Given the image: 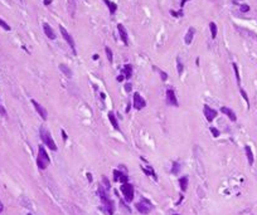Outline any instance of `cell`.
<instances>
[{"label":"cell","instance_id":"cell-1","mask_svg":"<svg viewBox=\"0 0 257 215\" xmlns=\"http://www.w3.org/2000/svg\"><path fill=\"white\" fill-rule=\"evenodd\" d=\"M97 194H98V196H100V199H101V203H102V205H104L105 211L109 214V215H112V214L115 213V204H114V201H112L111 199L109 198L106 189H105L102 185L98 186Z\"/></svg>","mask_w":257,"mask_h":215},{"label":"cell","instance_id":"cell-2","mask_svg":"<svg viewBox=\"0 0 257 215\" xmlns=\"http://www.w3.org/2000/svg\"><path fill=\"white\" fill-rule=\"evenodd\" d=\"M49 162H51V159L47 154L44 146L40 145L39 149H38V156H37V166H38V169H40V170H46L48 167V165H49Z\"/></svg>","mask_w":257,"mask_h":215},{"label":"cell","instance_id":"cell-3","mask_svg":"<svg viewBox=\"0 0 257 215\" xmlns=\"http://www.w3.org/2000/svg\"><path fill=\"white\" fill-rule=\"evenodd\" d=\"M39 132H40L42 141L44 142V145L48 146V149H51L52 151H57V145H56L54 140H53V137H52V135H51L49 131H48L44 126H42L40 130H39Z\"/></svg>","mask_w":257,"mask_h":215},{"label":"cell","instance_id":"cell-4","mask_svg":"<svg viewBox=\"0 0 257 215\" xmlns=\"http://www.w3.org/2000/svg\"><path fill=\"white\" fill-rule=\"evenodd\" d=\"M121 192L127 203H131L134 200V194L135 192H134V186L130 182H125V184L121 185Z\"/></svg>","mask_w":257,"mask_h":215},{"label":"cell","instance_id":"cell-5","mask_svg":"<svg viewBox=\"0 0 257 215\" xmlns=\"http://www.w3.org/2000/svg\"><path fill=\"white\" fill-rule=\"evenodd\" d=\"M136 209H137V211L139 213H141V214H144V215H146V214H149L150 211L153 210V205H151V203H150L149 200H146V199H141L140 201H137L136 203Z\"/></svg>","mask_w":257,"mask_h":215},{"label":"cell","instance_id":"cell-6","mask_svg":"<svg viewBox=\"0 0 257 215\" xmlns=\"http://www.w3.org/2000/svg\"><path fill=\"white\" fill-rule=\"evenodd\" d=\"M59 30H61V34H62V36H63V39L67 42L68 45L71 47V49L73 50V53L76 54V53H77V52H76V44H74V40H73V38H72V35L66 30V28H64L63 25H59Z\"/></svg>","mask_w":257,"mask_h":215},{"label":"cell","instance_id":"cell-7","mask_svg":"<svg viewBox=\"0 0 257 215\" xmlns=\"http://www.w3.org/2000/svg\"><path fill=\"white\" fill-rule=\"evenodd\" d=\"M132 104H134V108L137 109V111H140V109H142L146 106V101L141 97L140 93L136 92V93H134V103Z\"/></svg>","mask_w":257,"mask_h":215},{"label":"cell","instance_id":"cell-8","mask_svg":"<svg viewBox=\"0 0 257 215\" xmlns=\"http://www.w3.org/2000/svg\"><path fill=\"white\" fill-rule=\"evenodd\" d=\"M203 113H204V116H206L208 122H212L213 120L217 117V114H218V112L216 111V109H213L212 107L208 106V104H206L204 108H203Z\"/></svg>","mask_w":257,"mask_h":215},{"label":"cell","instance_id":"cell-9","mask_svg":"<svg viewBox=\"0 0 257 215\" xmlns=\"http://www.w3.org/2000/svg\"><path fill=\"white\" fill-rule=\"evenodd\" d=\"M167 103L169 104V106H174V107L179 106L178 98H176V94H175L174 90H168L167 91Z\"/></svg>","mask_w":257,"mask_h":215},{"label":"cell","instance_id":"cell-10","mask_svg":"<svg viewBox=\"0 0 257 215\" xmlns=\"http://www.w3.org/2000/svg\"><path fill=\"white\" fill-rule=\"evenodd\" d=\"M32 104H33V106H34L35 111L38 112V114H39V116H40V117H42V118L46 121V120L48 118V112H47V109H46L44 107H43L40 103H38V102H37L35 99H32Z\"/></svg>","mask_w":257,"mask_h":215},{"label":"cell","instance_id":"cell-11","mask_svg":"<svg viewBox=\"0 0 257 215\" xmlns=\"http://www.w3.org/2000/svg\"><path fill=\"white\" fill-rule=\"evenodd\" d=\"M117 30H119V34H120V38L121 40L124 42L125 45H128V35H127V30L122 24H117Z\"/></svg>","mask_w":257,"mask_h":215},{"label":"cell","instance_id":"cell-12","mask_svg":"<svg viewBox=\"0 0 257 215\" xmlns=\"http://www.w3.org/2000/svg\"><path fill=\"white\" fill-rule=\"evenodd\" d=\"M43 30H44V34H46L49 39L54 40V39L57 38V35H56V33H54V30H53V28H52L48 23H44V24H43Z\"/></svg>","mask_w":257,"mask_h":215},{"label":"cell","instance_id":"cell-13","mask_svg":"<svg viewBox=\"0 0 257 215\" xmlns=\"http://www.w3.org/2000/svg\"><path fill=\"white\" fill-rule=\"evenodd\" d=\"M114 177H115L116 181L119 180L120 182H122V184H125V182H128L127 175H125L124 172H121V171H119V170H114Z\"/></svg>","mask_w":257,"mask_h":215},{"label":"cell","instance_id":"cell-14","mask_svg":"<svg viewBox=\"0 0 257 215\" xmlns=\"http://www.w3.org/2000/svg\"><path fill=\"white\" fill-rule=\"evenodd\" d=\"M221 111H222V113L226 114V116H227L229 120H231L232 122H236V121H237V116H236V113L233 112V109L228 108V107H222Z\"/></svg>","mask_w":257,"mask_h":215},{"label":"cell","instance_id":"cell-15","mask_svg":"<svg viewBox=\"0 0 257 215\" xmlns=\"http://www.w3.org/2000/svg\"><path fill=\"white\" fill-rule=\"evenodd\" d=\"M194 34H195V29H194V28H189L188 31H187V34H185V39H184L187 45L192 44L193 38H194Z\"/></svg>","mask_w":257,"mask_h":215},{"label":"cell","instance_id":"cell-16","mask_svg":"<svg viewBox=\"0 0 257 215\" xmlns=\"http://www.w3.org/2000/svg\"><path fill=\"white\" fill-rule=\"evenodd\" d=\"M245 151H246V156H247L248 164H250V165H253V162H255V157H253V152H252V150H251V147H250L248 145L245 147Z\"/></svg>","mask_w":257,"mask_h":215},{"label":"cell","instance_id":"cell-17","mask_svg":"<svg viewBox=\"0 0 257 215\" xmlns=\"http://www.w3.org/2000/svg\"><path fill=\"white\" fill-rule=\"evenodd\" d=\"M109 120H110V122H111V125L114 126V128L115 130H119L120 131V126H119V122H117V120H116V117H115V114H114V112H109Z\"/></svg>","mask_w":257,"mask_h":215},{"label":"cell","instance_id":"cell-18","mask_svg":"<svg viewBox=\"0 0 257 215\" xmlns=\"http://www.w3.org/2000/svg\"><path fill=\"white\" fill-rule=\"evenodd\" d=\"M122 73H124L125 78L130 79V78L132 77V67H131V64H126L124 67V69H122Z\"/></svg>","mask_w":257,"mask_h":215},{"label":"cell","instance_id":"cell-19","mask_svg":"<svg viewBox=\"0 0 257 215\" xmlns=\"http://www.w3.org/2000/svg\"><path fill=\"white\" fill-rule=\"evenodd\" d=\"M179 185H180L181 191H187V189H188V177L187 176L180 177L179 179Z\"/></svg>","mask_w":257,"mask_h":215},{"label":"cell","instance_id":"cell-20","mask_svg":"<svg viewBox=\"0 0 257 215\" xmlns=\"http://www.w3.org/2000/svg\"><path fill=\"white\" fill-rule=\"evenodd\" d=\"M104 1L106 3L107 8H109V10H110V14H115V13H116V10H117V5H116L115 3L110 1V0H104Z\"/></svg>","mask_w":257,"mask_h":215},{"label":"cell","instance_id":"cell-21","mask_svg":"<svg viewBox=\"0 0 257 215\" xmlns=\"http://www.w3.org/2000/svg\"><path fill=\"white\" fill-rule=\"evenodd\" d=\"M59 69L63 72V74L67 76L68 78L72 77V71H71V68H68L66 64H59Z\"/></svg>","mask_w":257,"mask_h":215},{"label":"cell","instance_id":"cell-22","mask_svg":"<svg viewBox=\"0 0 257 215\" xmlns=\"http://www.w3.org/2000/svg\"><path fill=\"white\" fill-rule=\"evenodd\" d=\"M209 29H211V35H212V39H216V36H217V25H216V23H209Z\"/></svg>","mask_w":257,"mask_h":215},{"label":"cell","instance_id":"cell-23","mask_svg":"<svg viewBox=\"0 0 257 215\" xmlns=\"http://www.w3.org/2000/svg\"><path fill=\"white\" fill-rule=\"evenodd\" d=\"M105 52H106V55H107V59H109V62L112 63V62H114V54H112V49L110 48V47H106Z\"/></svg>","mask_w":257,"mask_h":215},{"label":"cell","instance_id":"cell-24","mask_svg":"<svg viewBox=\"0 0 257 215\" xmlns=\"http://www.w3.org/2000/svg\"><path fill=\"white\" fill-rule=\"evenodd\" d=\"M232 67H233V71H234V74H236V79H237V83L241 85V77H239V71H238V67L236 63H232Z\"/></svg>","mask_w":257,"mask_h":215},{"label":"cell","instance_id":"cell-25","mask_svg":"<svg viewBox=\"0 0 257 215\" xmlns=\"http://www.w3.org/2000/svg\"><path fill=\"white\" fill-rule=\"evenodd\" d=\"M176 71H178L179 74H181V73H183V71H184V66H183V63H181L180 58L176 59Z\"/></svg>","mask_w":257,"mask_h":215},{"label":"cell","instance_id":"cell-26","mask_svg":"<svg viewBox=\"0 0 257 215\" xmlns=\"http://www.w3.org/2000/svg\"><path fill=\"white\" fill-rule=\"evenodd\" d=\"M179 170H180V164L179 162H173V167H171V172H173V174H178L179 172Z\"/></svg>","mask_w":257,"mask_h":215},{"label":"cell","instance_id":"cell-27","mask_svg":"<svg viewBox=\"0 0 257 215\" xmlns=\"http://www.w3.org/2000/svg\"><path fill=\"white\" fill-rule=\"evenodd\" d=\"M0 27H1L4 30H8V31H9L10 29H12V28H10V25H9L7 22H4V20H3L1 18H0Z\"/></svg>","mask_w":257,"mask_h":215},{"label":"cell","instance_id":"cell-28","mask_svg":"<svg viewBox=\"0 0 257 215\" xmlns=\"http://www.w3.org/2000/svg\"><path fill=\"white\" fill-rule=\"evenodd\" d=\"M239 92H241V94H242V97H243V99L246 101V103H247V106L250 107V99H248V96H247V93H246V91H245V90H242V88H241V90H239Z\"/></svg>","mask_w":257,"mask_h":215},{"label":"cell","instance_id":"cell-29","mask_svg":"<svg viewBox=\"0 0 257 215\" xmlns=\"http://www.w3.org/2000/svg\"><path fill=\"white\" fill-rule=\"evenodd\" d=\"M239 10H241L242 13H247V12H250V7H248L247 4H242V5L239 7Z\"/></svg>","mask_w":257,"mask_h":215},{"label":"cell","instance_id":"cell-30","mask_svg":"<svg viewBox=\"0 0 257 215\" xmlns=\"http://www.w3.org/2000/svg\"><path fill=\"white\" fill-rule=\"evenodd\" d=\"M159 74H160V77H162V79L165 82V81H168V74L165 73L164 71H162V69H159Z\"/></svg>","mask_w":257,"mask_h":215},{"label":"cell","instance_id":"cell-31","mask_svg":"<svg viewBox=\"0 0 257 215\" xmlns=\"http://www.w3.org/2000/svg\"><path fill=\"white\" fill-rule=\"evenodd\" d=\"M102 181H104V185H105V187H106V190H109V189H110V181L107 180L106 176L102 177Z\"/></svg>","mask_w":257,"mask_h":215},{"label":"cell","instance_id":"cell-32","mask_svg":"<svg viewBox=\"0 0 257 215\" xmlns=\"http://www.w3.org/2000/svg\"><path fill=\"white\" fill-rule=\"evenodd\" d=\"M209 130H211V132H212V135L214 136V137H218V136H219V131L216 127H211Z\"/></svg>","mask_w":257,"mask_h":215},{"label":"cell","instance_id":"cell-33","mask_svg":"<svg viewBox=\"0 0 257 215\" xmlns=\"http://www.w3.org/2000/svg\"><path fill=\"white\" fill-rule=\"evenodd\" d=\"M131 88H132V87H131L130 83H126V85H125V91H126V92H130Z\"/></svg>","mask_w":257,"mask_h":215},{"label":"cell","instance_id":"cell-34","mask_svg":"<svg viewBox=\"0 0 257 215\" xmlns=\"http://www.w3.org/2000/svg\"><path fill=\"white\" fill-rule=\"evenodd\" d=\"M0 113H1L3 116H5V117H7V111H5V108H4V107H1V106H0Z\"/></svg>","mask_w":257,"mask_h":215},{"label":"cell","instance_id":"cell-35","mask_svg":"<svg viewBox=\"0 0 257 215\" xmlns=\"http://www.w3.org/2000/svg\"><path fill=\"white\" fill-rule=\"evenodd\" d=\"M62 137H63L64 141L67 140V135H66V131H64V130H62Z\"/></svg>","mask_w":257,"mask_h":215},{"label":"cell","instance_id":"cell-36","mask_svg":"<svg viewBox=\"0 0 257 215\" xmlns=\"http://www.w3.org/2000/svg\"><path fill=\"white\" fill-rule=\"evenodd\" d=\"M3 210H4V205H3V203L0 201V214L3 213Z\"/></svg>","mask_w":257,"mask_h":215},{"label":"cell","instance_id":"cell-37","mask_svg":"<svg viewBox=\"0 0 257 215\" xmlns=\"http://www.w3.org/2000/svg\"><path fill=\"white\" fill-rule=\"evenodd\" d=\"M124 78H125V76H119V77H117V81L121 82L122 79H124Z\"/></svg>","mask_w":257,"mask_h":215},{"label":"cell","instance_id":"cell-38","mask_svg":"<svg viewBox=\"0 0 257 215\" xmlns=\"http://www.w3.org/2000/svg\"><path fill=\"white\" fill-rule=\"evenodd\" d=\"M52 3V0H44V5H49Z\"/></svg>","mask_w":257,"mask_h":215},{"label":"cell","instance_id":"cell-39","mask_svg":"<svg viewBox=\"0 0 257 215\" xmlns=\"http://www.w3.org/2000/svg\"><path fill=\"white\" fill-rule=\"evenodd\" d=\"M87 177H88V180H90V181H92V176H91V174H90V172L87 174Z\"/></svg>","mask_w":257,"mask_h":215},{"label":"cell","instance_id":"cell-40","mask_svg":"<svg viewBox=\"0 0 257 215\" xmlns=\"http://www.w3.org/2000/svg\"><path fill=\"white\" fill-rule=\"evenodd\" d=\"M185 1H187V0H181V4H180V7H181V8H183V7H184V4H185Z\"/></svg>","mask_w":257,"mask_h":215},{"label":"cell","instance_id":"cell-41","mask_svg":"<svg viewBox=\"0 0 257 215\" xmlns=\"http://www.w3.org/2000/svg\"><path fill=\"white\" fill-rule=\"evenodd\" d=\"M174 215H178V214H174Z\"/></svg>","mask_w":257,"mask_h":215}]
</instances>
